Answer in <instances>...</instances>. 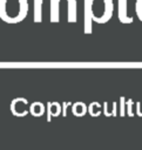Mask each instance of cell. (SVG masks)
<instances>
[{
	"label": "cell",
	"instance_id": "obj_4",
	"mask_svg": "<svg viewBox=\"0 0 142 150\" xmlns=\"http://www.w3.org/2000/svg\"><path fill=\"white\" fill-rule=\"evenodd\" d=\"M119 19L122 23L133 22V18L127 15V0H119Z\"/></svg>",
	"mask_w": 142,
	"mask_h": 150
},
{
	"label": "cell",
	"instance_id": "obj_6",
	"mask_svg": "<svg viewBox=\"0 0 142 150\" xmlns=\"http://www.w3.org/2000/svg\"><path fill=\"white\" fill-rule=\"evenodd\" d=\"M68 2V22H76V0H67Z\"/></svg>",
	"mask_w": 142,
	"mask_h": 150
},
{
	"label": "cell",
	"instance_id": "obj_1",
	"mask_svg": "<svg viewBox=\"0 0 142 150\" xmlns=\"http://www.w3.org/2000/svg\"><path fill=\"white\" fill-rule=\"evenodd\" d=\"M27 13V0H0V19L5 22H20L26 18Z\"/></svg>",
	"mask_w": 142,
	"mask_h": 150
},
{
	"label": "cell",
	"instance_id": "obj_7",
	"mask_svg": "<svg viewBox=\"0 0 142 150\" xmlns=\"http://www.w3.org/2000/svg\"><path fill=\"white\" fill-rule=\"evenodd\" d=\"M42 20V0H34V21L41 22Z\"/></svg>",
	"mask_w": 142,
	"mask_h": 150
},
{
	"label": "cell",
	"instance_id": "obj_3",
	"mask_svg": "<svg viewBox=\"0 0 142 150\" xmlns=\"http://www.w3.org/2000/svg\"><path fill=\"white\" fill-rule=\"evenodd\" d=\"M93 0H84V33L90 34L93 30Z\"/></svg>",
	"mask_w": 142,
	"mask_h": 150
},
{
	"label": "cell",
	"instance_id": "obj_5",
	"mask_svg": "<svg viewBox=\"0 0 142 150\" xmlns=\"http://www.w3.org/2000/svg\"><path fill=\"white\" fill-rule=\"evenodd\" d=\"M60 0H50V22H59Z\"/></svg>",
	"mask_w": 142,
	"mask_h": 150
},
{
	"label": "cell",
	"instance_id": "obj_8",
	"mask_svg": "<svg viewBox=\"0 0 142 150\" xmlns=\"http://www.w3.org/2000/svg\"><path fill=\"white\" fill-rule=\"evenodd\" d=\"M136 14H137L138 19L142 21V0L136 1Z\"/></svg>",
	"mask_w": 142,
	"mask_h": 150
},
{
	"label": "cell",
	"instance_id": "obj_2",
	"mask_svg": "<svg viewBox=\"0 0 142 150\" xmlns=\"http://www.w3.org/2000/svg\"><path fill=\"white\" fill-rule=\"evenodd\" d=\"M97 1H99L100 4H102V8H103V9H100V11H101V14H100V16L95 20V22L102 23V21H103V23H104V22H107V21L111 18V15H113V9H114L113 0H97ZM92 9H93V11L99 9V5L95 4L94 1H93Z\"/></svg>",
	"mask_w": 142,
	"mask_h": 150
}]
</instances>
